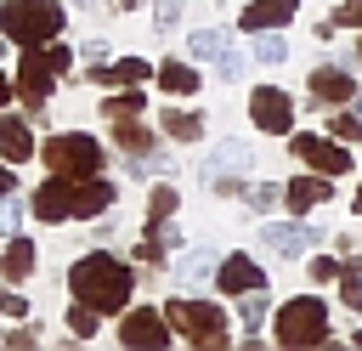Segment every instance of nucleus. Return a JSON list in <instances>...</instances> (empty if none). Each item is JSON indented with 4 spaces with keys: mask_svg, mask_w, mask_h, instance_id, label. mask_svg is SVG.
<instances>
[{
    "mask_svg": "<svg viewBox=\"0 0 362 351\" xmlns=\"http://www.w3.org/2000/svg\"><path fill=\"white\" fill-rule=\"evenodd\" d=\"M130 289H136V272L113 255V249H90L68 266V294L96 306V311H124L130 306Z\"/></svg>",
    "mask_w": 362,
    "mask_h": 351,
    "instance_id": "f257e3e1",
    "label": "nucleus"
},
{
    "mask_svg": "<svg viewBox=\"0 0 362 351\" xmlns=\"http://www.w3.org/2000/svg\"><path fill=\"white\" fill-rule=\"evenodd\" d=\"M68 23V11L57 0H0V34L17 45H45L57 40Z\"/></svg>",
    "mask_w": 362,
    "mask_h": 351,
    "instance_id": "f03ea898",
    "label": "nucleus"
},
{
    "mask_svg": "<svg viewBox=\"0 0 362 351\" xmlns=\"http://www.w3.org/2000/svg\"><path fill=\"white\" fill-rule=\"evenodd\" d=\"M328 306L317 294H300V300H283L277 306V323H272V340L277 345H328Z\"/></svg>",
    "mask_w": 362,
    "mask_h": 351,
    "instance_id": "7ed1b4c3",
    "label": "nucleus"
},
{
    "mask_svg": "<svg viewBox=\"0 0 362 351\" xmlns=\"http://www.w3.org/2000/svg\"><path fill=\"white\" fill-rule=\"evenodd\" d=\"M164 317H170V328H175L181 340H192V345H226V311L209 306V300L175 294V300L164 306Z\"/></svg>",
    "mask_w": 362,
    "mask_h": 351,
    "instance_id": "20e7f679",
    "label": "nucleus"
},
{
    "mask_svg": "<svg viewBox=\"0 0 362 351\" xmlns=\"http://www.w3.org/2000/svg\"><path fill=\"white\" fill-rule=\"evenodd\" d=\"M40 159L51 164V176H102V142L85 130H62L40 147Z\"/></svg>",
    "mask_w": 362,
    "mask_h": 351,
    "instance_id": "39448f33",
    "label": "nucleus"
},
{
    "mask_svg": "<svg viewBox=\"0 0 362 351\" xmlns=\"http://www.w3.org/2000/svg\"><path fill=\"white\" fill-rule=\"evenodd\" d=\"M249 119L266 136H294V96L277 91V85H255L249 91Z\"/></svg>",
    "mask_w": 362,
    "mask_h": 351,
    "instance_id": "423d86ee",
    "label": "nucleus"
},
{
    "mask_svg": "<svg viewBox=\"0 0 362 351\" xmlns=\"http://www.w3.org/2000/svg\"><path fill=\"white\" fill-rule=\"evenodd\" d=\"M170 334L175 328L158 306H130L119 323V345H130V351H158V345H170Z\"/></svg>",
    "mask_w": 362,
    "mask_h": 351,
    "instance_id": "0eeeda50",
    "label": "nucleus"
},
{
    "mask_svg": "<svg viewBox=\"0 0 362 351\" xmlns=\"http://www.w3.org/2000/svg\"><path fill=\"white\" fill-rule=\"evenodd\" d=\"M57 68H51V57L40 51V45H23V62H17V91L28 96V108L40 113L45 102H51V91H57Z\"/></svg>",
    "mask_w": 362,
    "mask_h": 351,
    "instance_id": "6e6552de",
    "label": "nucleus"
},
{
    "mask_svg": "<svg viewBox=\"0 0 362 351\" xmlns=\"http://www.w3.org/2000/svg\"><path fill=\"white\" fill-rule=\"evenodd\" d=\"M294 159H305L311 170H322V176H345L351 170V153H345V142H334V136H311V130H294Z\"/></svg>",
    "mask_w": 362,
    "mask_h": 351,
    "instance_id": "1a4fd4ad",
    "label": "nucleus"
},
{
    "mask_svg": "<svg viewBox=\"0 0 362 351\" xmlns=\"http://www.w3.org/2000/svg\"><path fill=\"white\" fill-rule=\"evenodd\" d=\"M317 238H322V232L305 226V221H266V226H260V249L277 255V260H305V249H311Z\"/></svg>",
    "mask_w": 362,
    "mask_h": 351,
    "instance_id": "9d476101",
    "label": "nucleus"
},
{
    "mask_svg": "<svg viewBox=\"0 0 362 351\" xmlns=\"http://www.w3.org/2000/svg\"><path fill=\"white\" fill-rule=\"evenodd\" d=\"M305 91H311V102H317V108H345V102H356V79H351V68H339V62L311 68Z\"/></svg>",
    "mask_w": 362,
    "mask_h": 351,
    "instance_id": "9b49d317",
    "label": "nucleus"
},
{
    "mask_svg": "<svg viewBox=\"0 0 362 351\" xmlns=\"http://www.w3.org/2000/svg\"><path fill=\"white\" fill-rule=\"evenodd\" d=\"M107 204H119V187H113V181H102V176H74V187H68L74 221H96Z\"/></svg>",
    "mask_w": 362,
    "mask_h": 351,
    "instance_id": "f8f14e48",
    "label": "nucleus"
},
{
    "mask_svg": "<svg viewBox=\"0 0 362 351\" xmlns=\"http://www.w3.org/2000/svg\"><path fill=\"white\" fill-rule=\"evenodd\" d=\"M215 283H221L226 294H249V289H266V266L238 249V255H226V260L215 266Z\"/></svg>",
    "mask_w": 362,
    "mask_h": 351,
    "instance_id": "ddd939ff",
    "label": "nucleus"
},
{
    "mask_svg": "<svg viewBox=\"0 0 362 351\" xmlns=\"http://www.w3.org/2000/svg\"><path fill=\"white\" fill-rule=\"evenodd\" d=\"M334 176H322V170H311V176H294L288 187H283V204L294 209V215H305V209H317V204H328L334 198V187H328Z\"/></svg>",
    "mask_w": 362,
    "mask_h": 351,
    "instance_id": "4468645a",
    "label": "nucleus"
},
{
    "mask_svg": "<svg viewBox=\"0 0 362 351\" xmlns=\"http://www.w3.org/2000/svg\"><path fill=\"white\" fill-rule=\"evenodd\" d=\"M221 176H249V142H215L204 153V181H221Z\"/></svg>",
    "mask_w": 362,
    "mask_h": 351,
    "instance_id": "2eb2a0df",
    "label": "nucleus"
},
{
    "mask_svg": "<svg viewBox=\"0 0 362 351\" xmlns=\"http://www.w3.org/2000/svg\"><path fill=\"white\" fill-rule=\"evenodd\" d=\"M68 187H74V176H51L45 187H34L28 209H34L40 221H74V209H68Z\"/></svg>",
    "mask_w": 362,
    "mask_h": 351,
    "instance_id": "dca6fc26",
    "label": "nucleus"
},
{
    "mask_svg": "<svg viewBox=\"0 0 362 351\" xmlns=\"http://www.w3.org/2000/svg\"><path fill=\"white\" fill-rule=\"evenodd\" d=\"M34 153H40V147H34L28 119L6 113V119H0V159H6V164H23V159H34Z\"/></svg>",
    "mask_w": 362,
    "mask_h": 351,
    "instance_id": "f3484780",
    "label": "nucleus"
},
{
    "mask_svg": "<svg viewBox=\"0 0 362 351\" xmlns=\"http://www.w3.org/2000/svg\"><path fill=\"white\" fill-rule=\"evenodd\" d=\"M294 11H300V0H249L243 6V28L255 34V28H283V23H294Z\"/></svg>",
    "mask_w": 362,
    "mask_h": 351,
    "instance_id": "a211bd4d",
    "label": "nucleus"
},
{
    "mask_svg": "<svg viewBox=\"0 0 362 351\" xmlns=\"http://www.w3.org/2000/svg\"><path fill=\"white\" fill-rule=\"evenodd\" d=\"M215 266H221V260H215L209 249H192V255L175 260V283H181V289H204V283H215Z\"/></svg>",
    "mask_w": 362,
    "mask_h": 351,
    "instance_id": "6ab92c4d",
    "label": "nucleus"
},
{
    "mask_svg": "<svg viewBox=\"0 0 362 351\" xmlns=\"http://www.w3.org/2000/svg\"><path fill=\"white\" fill-rule=\"evenodd\" d=\"M158 91H170V96H198V68L181 62V57L158 62Z\"/></svg>",
    "mask_w": 362,
    "mask_h": 351,
    "instance_id": "aec40b11",
    "label": "nucleus"
},
{
    "mask_svg": "<svg viewBox=\"0 0 362 351\" xmlns=\"http://www.w3.org/2000/svg\"><path fill=\"white\" fill-rule=\"evenodd\" d=\"M158 130L170 142H204V119L187 113V108H158Z\"/></svg>",
    "mask_w": 362,
    "mask_h": 351,
    "instance_id": "412c9836",
    "label": "nucleus"
},
{
    "mask_svg": "<svg viewBox=\"0 0 362 351\" xmlns=\"http://www.w3.org/2000/svg\"><path fill=\"white\" fill-rule=\"evenodd\" d=\"M113 147H119V153H130V159H147L153 130H147V125H136V113H130V119H113Z\"/></svg>",
    "mask_w": 362,
    "mask_h": 351,
    "instance_id": "4be33fe9",
    "label": "nucleus"
},
{
    "mask_svg": "<svg viewBox=\"0 0 362 351\" xmlns=\"http://www.w3.org/2000/svg\"><path fill=\"white\" fill-rule=\"evenodd\" d=\"M249 57L266 62V68H277V62H288V40H283L277 28H255V34H249Z\"/></svg>",
    "mask_w": 362,
    "mask_h": 351,
    "instance_id": "5701e85b",
    "label": "nucleus"
},
{
    "mask_svg": "<svg viewBox=\"0 0 362 351\" xmlns=\"http://www.w3.org/2000/svg\"><path fill=\"white\" fill-rule=\"evenodd\" d=\"M34 272V243L28 238H6V249H0V277H28Z\"/></svg>",
    "mask_w": 362,
    "mask_h": 351,
    "instance_id": "b1692460",
    "label": "nucleus"
},
{
    "mask_svg": "<svg viewBox=\"0 0 362 351\" xmlns=\"http://www.w3.org/2000/svg\"><path fill=\"white\" fill-rule=\"evenodd\" d=\"M90 74H96L102 85H107V79H119V85H141V79H153V62H141V57H119L113 68H102V62H96Z\"/></svg>",
    "mask_w": 362,
    "mask_h": 351,
    "instance_id": "393cba45",
    "label": "nucleus"
},
{
    "mask_svg": "<svg viewBox=\"0 0 362 351\" xmlns=\"http://www.w3.org/2000/svg\"><path fill=\"white\" fill-rule=\"evenodd\" d=\"M147 108V96H141V85H124L119 96H102V119L113 125V119H130V113H141Z\"/></svg>",
    "mask_w": 362,
    "mask_h": 351,
    "instance_id": "a878e982",
    "label": "nucleus"
},
{
    "mask_svg": "<svg viewBox=\"0 0 362 351\" xmlns=\"http://www.w3.org/2000/svg\"><path fill=\"white\" fill-rule=\"evenodd\" d=\"M226 45H232V34H226V28H198V34L187 40V51H192L198 62H215V57H221Z\"/></svg>",
    "mask_w": 362,
    "mask_h": 351,
    "instance_id": "bb28decb",
    "label": "nucleus"
},
{
    "mask_svg": "<svg viewBox=\"0 0 362 351\" xmlns=\"http://www.w3.org/2000/svg\"><path fill=\"white\" fill-rule=\"evenodd\" d=\"M238 323H243L249 334L266 323V289H249V294H238Z\"/></svg>",
    "mask_w": 362,
    "mask_h": 351,
    "instance_id": "cd10ccee",
    "label": "nucleus"
},
{
    "mask_svg": "<svg viewBox=\"0 0 362 351\" xmlns=\"http://www.w3.org/2000/svg\"><path fill=\"white\" fill-rule=\"evenodd\" d=\"M96 317H102V311H96V306H85V300H74V306H68V317H62V323H68V328H74V340H90V334H96Z\"/></svg>",
    "mask_w": 362,
    "mask_h": 351,
    "instance_id": "c85d7f7f",
    "label": "nucleus"
},
{
    "mask_svg": "<svg viewBox=\"0 0 362 351\" xmlns=\"http://www.w3.org/2000/svg\"><path fill=\"white\" fill-rule=\"evenodd\" d=\"M328 136H334V142H362V113L334 108V113H328Z\"/></svg>",
    "mask_w": 362,
    "mask_h": 351,
    "instance_id": "c756f323",
    "label": "nucleus"
},
{
    "mask_svg": "<svg viewBox=\"0 0 362 351\" xmlns=\"http://www.w3.org/2000/svg\"><path fill=\"white\" fill-rule=\"evenodd\" d=\"M339 300H345V306H362V266H356V260L339 266Z\"/></svg>",
    "mask_w": 362,
    "mask_h": 351,
    "instance_id": "7c9ffc66",
    "label": "nucleus"
},
{
    "mask_svg": "<svg viewBox=\"0 0 362 351\" xmlns=\"http://www.w3.org/2000/svg\"><path fill=\"white\" fill-rule=\"evenodd\" d=\"M283 204V187H272V181H260V187H249V209L255 215H272Z\"/></svg>",
    "mask_w": 362,
    "mask_h": 351,
    "instance_id": "2f4dec72",
    "label": "nucleus"
},
{
    "mask_svg": "<svg viewBox=\"0 0 362 351\" xmlns=\"http://www.w3.org/2000/svg\"><path fill=\"white\" fill-rule=\"evenodd\" d=\"M175 204H181V198H175V187H153V192H147V221L175 215Z\"/></svg>",
    "mask_w": 362,
    "mask_h": 351,
    "instance_id": "473e14b6",
    "label": "nucleus"
},
{
    "mask_svg": "<svg viewBox=\"0 0 362 351\" xmlns=\"http://www.w3.org/2000/svg\"><path fill=\"white\" fill-rule=\"evenodd\" d=\"M215 74H221V79H243V51H238V45H226V51L215 57Z\"/></svg>",
    "mask_w": 362,
    "mask_h": 351,
    "instance_id": "72a5a7b5",
    "label": "nucleus"
},
{
    "mask_svg": "<svg viewBox=\"0 0 362 351\" xmlns=\"http://www.w3.org/2000/svg\"><path fill=\"white\" fill-rule=\"evenodd\" d=\"M305 272H311V283H339V260L334 255H311Z\"/></svg>",
    "mask_w": 362,
    "mask_h": 351,
    "instance_id": "f704fd0d",
    "label": "nucleus"
},
{
    "mask_svg": "<svg viewBox=\"0 0 362 351\" xmlns=\"http://www.w3.org/2000/svg\"><path fill=\"white\" fill-rule=\"evenodd\" d=\"M17 226H23V204H17V198H6V192H0V238H11V232H17Z\"/></svg>",
    "mask_w": 362,
    "mask_h": 351,
    "instance_id": "c9c22d12",
    "label": "nucleus"
},
{
    "mask_svg": "<svg viewBox=\"0 0 362 351\" xmlns=\"http://www.w3.org/2000/svg\"><path fill=\"white\" fill-rule=\"evenodd\" d=\"M0 317H28V300H23V289H0Z\"/></svg>",
    "mask_w": 362,
    "mask_h": 351,
    "instance_id": "e433bc0d",
    "label": "nucleus"
},
{
    "mask_svg": "<svg viewBox=\"0 0 362 351\" xmlns=\"http://www.w3.org/2000/svg\"><path fill=\"white\" fill-rule=\"evenodd\" d=\"M45 57H51V68H57V74H68V68H74V51H68L62 40H45Z\"/></svg>",
    "mask_w": 362,
    "mask_h": 351,
    "instance_id": "4c0bfd02",
    "label": "nucleus"
},
{
    "mask_svg": "<svg viewBox=\"0 0 362 351\" xmlns=\"http://www.w3.org/2000/svg\"><path fill=\"white\" fill-rule=\"evenodd\" d=\"M153 23H158V28H175V23H181V6H175V0H153Z\"/></svg>",
    "mask_w": 362,
    "mask_h": 351,
    "instance_id": "58836bf2",
    "label": "nucleus"
},
{
    "mask_svg": "<svg viewBox=\"0 0 362 351\" xmlns=\"http://www.w3.org/2000/svg\"><path fill=\"white\" fill-rule=\"evenodd\" d=\"M334 23H339V28H362V0H345V6L334 11Z\"/></svg>",
    "mask_w": 362,
    "mask_h": 351,
    "instance_id": "ea45409f",
    "label": "nucleus"
},
{
    "mask_svg": "<svg viewBox=\"0 0 362 351\" xmlns=\"http://www.w3.org/2000/svg\"><path fill=\"white\" fill-rule=\"evenodd\" d=\"M6 345H34V328H11V334H0Z\"/></svg>",
    "mask_w": 362,
    "mask_h": 351,
    "instance_id": "a19ab883",
    "label": "nucleus"
},
{
    "mask_svg": "<svg viewBox=\"0 0 362 351\" xmlns=\"http://www.w3.org/2000/svg\"><path fill=\"white\" fill-rule=\"evenodd\" d=\"M11 91H17V85H11V79H6V74H0V108H6V102H11Z\"/></svg>",
    "mask_w": 362,
    "mask_h": 351,
    "instance_id": "79ce46f5",
    "label": "nucleus"
},
{
    "mask_svg": "<svg viewBox=\"0 0 362 351\" xmlns=\"http://www.w3.org/2000/svg\"><path fill=\"white\" fill-rule=\"evenodd\" d=\"M0 192H11V170L6 164H0Z\"/></svg>",
    "mask_w": 362,
    "mask_h": 351,
    "instance_id": "37998d69",
    "label": "nucleus"
},
{
    "mask_svg": "<svg viewBox=\"0 0 362 351\" xmlns=\"http://www.w3.org/2000/svg\"><path fill=\"white\" fill-rule=\"evenodd\" d=\"M0 57H6V34H0Z\"/></svg>",
    "mask_w": 362,
    "mask_h": 351,
    "instance_id": "c03bdc74",
    "label": "nucleus"
},
{
    "mask_svg": "<svg viewBox=\"0 0 362 351\" xmlns=\"http://www.w3.org/2000/svg\"><path fill=\"white\" fill-rule=\"evenodd\" d=\"M356 113H362V91H356Z\"/></svg>",
    "mask_w": 362,
    "mask_h": 351,
    "instance_id": "a18cd8bd",
    "label": "nucleus"
},
{
    "mask_svg": "<svg viewBox=\"0 0 362 351\" xmlns=\"http://www.w3.org/2000/svg\"><path fill=\"white\" fill-rule=\"evenodd\" d=\"M119 6H141V0H119Z\"/></svg>",
    "mask_w": 362,
    "mask_h": 351,
    "instance_id": "49530a36",
    "label": "nucleus"
},
{
    "mask_svg": "<svg viewBox=\"0 0 362 351\" xmlns=\"http://www.w3.org/2000/svg\"><path fill=\"white\" fill-rule=\"evenodd\" d=\"M356 209H362V192H356Z\"/></svg>",
    "mask_w": 362,
    "mask_h": 351,
    "instance_id": "de8ad7c7",
    "label": "nucleus"
},
{
    "mask_svg": "<svg viewBox=\"0 0 362 351\" xmlns=\"http://www.w3.org/2000/svg\"><path fill=\"white\" fill-rule=\"evenodd\" d=\"M356 57H362V45H356Z\"/></svg>",
    "mask_w": 362,
    "mask_h": 351,
    "instance_id": "09e8293b",
    "label": "nucleus"
}]
</instances>
